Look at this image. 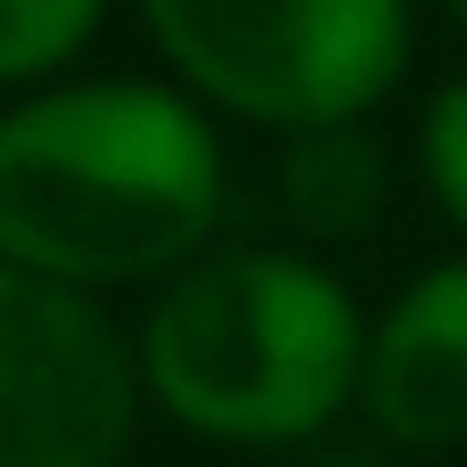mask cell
<instances>
[{"mask_svg":"<svg viewBox=\"0 0 467 467\" xmlns=\"http://www.w3.org/2000/svg\"><path fill=\"white\" fill-rule=\"evenodd\" d=\"M443 16H451V25H460V33H467V0H443Z\"/></svg>","mask_w":467,"mask_h":467,"instance_id":"9","label":"cell"},{"mask_svg":"<svg viewBox=\"0 0 467 467\" xmlns=\"http://www.w3.org/2000/svg\"><path fill=\"white\" fill-rule=\"evenodd\" d=\"M140 353L90 287L0 263V467H123Z\"/></svg>","mask_w":467,"mask_h":467,"instance_id":"4","label":"cell"},{"mask_svg":"<svg viewBox=\"0 0 467 467\" xmlns=\"http://www.w3.org/2000/svg\"><path fill=\"white\" fill-rule=\"evenodd\" d=\"M164 74L213 115L296 131L378 115L410 74V0H131Z\"/></svg>","mask_w":467,"mask_h":467,"instance_id":"3","label":"cell"},{"mask_svg":"<svg viewBox=\"0 0 467 467\" xmlns=\"http://www.w3.org/2000/svg\"><path fill=\"white\" fill-rule=\"evenodd\" d=\"M107 8L115 0H0V90L74 74V57L99 41Z\"/></svg>","mask_w":467,"mask_h":467,"instance_id":"7","label":"cell"},{"mask_svg":"<svg viewBox=\"0 0 467 467\" xmlns=\"http://www.w3.org/2000/svg\"><path fill=\"white\" fill-rule=\"evenodd\" d=\"M361 304L304 246H205L140 320V394L197 443H312L361 394Z\"/></svg>","mask_w":467,"mask_h":467,"instance_id":"2","label":"cell"},{"mask_svg":"<svg viewBox=\"0 0 467 467\" xmlns=\"http://www.w3.org/2000/svg\"><path fill=\"white\" fill-rule=\"evenodd\" d=\"M369 427L402 451L467 443V246L427 263L361 337V394Z\"/></svg>","mask_w":467,"mask_h":467,"instance_id":"5","label":"cell"},{"mask_svg":"<svg viewBox=\"0 0 467 467\" xmlns=\"http://www.w3.org/2000/svg\"><path fill=\"white\" fill-rule=\"evenodd\" d=\"M230 156L172 74H49L0 107V263L140 287L213 246Z\"/></svg>","mask_w":467,"mask_h":467,"instance_id":"1","label":"cell"},{"mask_svg":"<svg viewBox=\"0 0 467 467\" xmlns=\"http://www.w3.org/2000/svg\"><path fill=\"white\" fill-rule=\"evenodd\" d=\"M419 181H427L435 213L467 238V74H451L419 107Z\"/></svg>","mask_w":467,"mask_h":467,"instance_id":"8","label":"cell"},{"mask_svg":"<svg viewBox=\"0 0 467 467\" xmlns=\"http://www.w3.org/2000/svg\"><path fill=\"white\" fill-rule=\"evenodd\" d=\"M386 205V148L369 115L279 131V213L304 238H361Z\"/></svg>","mask_w":467,"mask_h":467,"instance_id":"6","label":"cell"},{"mask_svg":"<svg viewBox=\"0 0 467 467\" xmlns=\"http://www.w3.org/2000/svg\"><path fill=\"white\" fill-rule=\"evenodd\" d=\"M320 467H378V460H320Z\"/></svg>","mask_w":467,"mask_h":467,"instance_id":"10","label":"cell"}]
</instances>
